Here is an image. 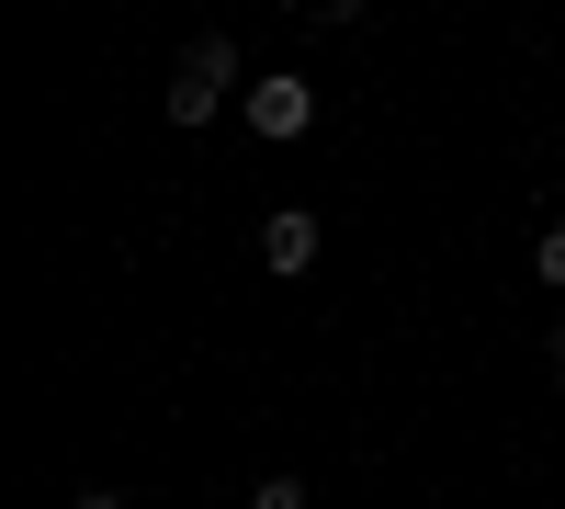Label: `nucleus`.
I'll return each instance as SVG.
<instances>
[{"mask_svg": "<svg viewBox=\"0 0 565 509\" xmlns=\"http://www.w3.org/2000/svg\"><path fill=\"white\" fill-rule=\"evenodd\" d=\"M226 79H238V45L226 34H193L181 45V68H170V125H204L226 103Z\"/></svg>", "mask_w": 565, "mask_h": 509, "instance_id": "1", "label": "nucleus"}, {"mask_svg": "<svg viewBox=\"0 0 565 509\" xmlns=\"http://www.w3.org/2000/svg\"><path fill=\"white\" fill-rule=\"evenodd\" d=\"M306 125H317V91H306V79H249V136H271V148H295Z\"/></svg>", "mask_w": 565, "mask_h": 509, "instance_id": "2", "label": "nucleus"}, {"mask_svg": "<svg viewBox=\"0 0 565 509\" xmlns=\"http://www.w3.org/2000/svg\"><path fill=\"white\" fill-rule=\"evenodd\" d=\"M260 272H282V284L317 272V215H306V204H282V215L260 226Z\"/></svg>", "mask_w": 565, "mask_h": 509, "instance_id": "3", "label": "nucleus"}, {"mask_svg": "<svg viewBox=\"0 0 565 509\" xmlns=\"http://www.w3.org/2000/svg\"><path fill=\"white\" fill-rule=\"evenodd\" d=\"M532 272H543V284L565 295V226H543V250H532Z\"/></svg>", "mask_w": 565, "mask_h": 509, "instance_id": "4", "label": "nucleus"}, {"mask_svg": "<svg viewBox=\"0 0 565 509\" xmlns=\"http://www.w3.org/2000/svg\"><path fill=\"white\" fill-rule=\"evenodd\" d=\"M249 509H306V487H295V476H271V487H260Z\"/></svg>", "mask_w": 565, "mask_h": 509, "instance_id": "5", "label": "nucleus"}, {"mask_svg": "<svg viewBox=\"0 0 565 509\" xmlns=\"http://www.w3.org/2000/svg\"><path fill=\"white\" fill-rule=\"evenodd\" d=\"M79 509H125V498H114V487H90V498H79Z\"/></svg>", "mask_w": 565, "mask_h": 509, "instance_id": "6", "label": "nucleus"}]
</instances>
